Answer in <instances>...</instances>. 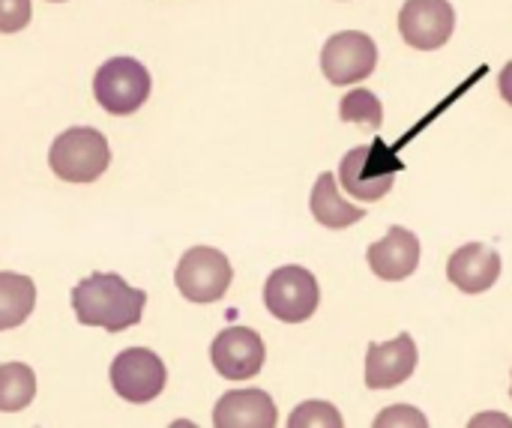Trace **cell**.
Instances as JSON below:
<instances>
[{
	"label": "cell",
	"mask_w": 512,
	"mask_h": 428,
	"mask_svg": "<svg viewBox=\"0 0 512 428\" xmlns=\"http://www.w3.org/2000/svg\"><path fill=\"white\" fill-rule=\"evenodd\" d=\"M147 294L126 285L117 273H93L72 288V309L78 324L102 327L108 333L129 330L144 315Z\"/></svg>",
	"instance_id": "obj_1"
},
{
	"label": "cell",
	"mask_w": 512,
	"mask_h": 428,
	"mask_svg": "<svg viewBox=\"0 0 512 428\" xmlns=\"http://www.w3.org/2000/svg\"><path fill=\"white\" fill-rule=\"evenodd\" d=\"M288 426L291 428H306V426H342V417L339 411L330 405V402H303L294 408V414L288 417Z\"/></svg>",
	"instance_id": "obj_19"
},
{
	"label": "cell",
	"mask_w": 512,
	"mask_h": 428,
	"mask_svg": "<svg viewBox=\"0 0 512 428\" xmlns=\"http://www.w3.org/2000/svg\"><path fill=\"white\" fill-rule=\"evenodd\" d=\"M276 423V402L264 390H231L213 408V426L219 428H273Z\"/></svg>",
	"instance_id": "obj_14"
},
{
	"label": "cell",
	"mask_w": 512,
	"mask_h": 428,
	"mask_svg": "<svg viewBox=\"0 0 512 428\" xmlns=\"http://www.w3.org/2000/svg\"><path fill=\"white\" fill-rule=\"evenodd\" d=\"M54 3H60V0H54Z\"/></svg>",
	"instance_id": "obj_23"
},
{
	"label": "cell",
	"mask_w": 512,
	"mask_h": 428,
	"mask_svg": "<svg viewBox=\"0 0 512 428\" xmlns=\"http://www.w3.org/2000/svg\"><path fill=\"white\" fill-rule=\"evenodd\" d=\"M339 117H342L345 123H354V126H360V129L375 132V129H381V123H384V108H381V99H378L372 90L357 87V90H351V93L339 102Z\"/></svg>",
	"instance_id": "obj_18"
},
{
	"label": "cell",
	"mask_w": 512,
	"mask_h": 428,
	"mask_svg": "<svg viewBox=\"0 0 512 428\" xmlns=\"http://www.w3.org/2000/svg\"><path fill=\"white\" fill-rule=\"evenodd\" d=\"M498 276H501V255L483 243L459 246L447 261V279L462 294H483L498 282Z\"/></svg>",
	"instance_id": "obj_13"
},
{
	"label": "cell",
	"mask_w": 512,
	"mask_h": 428,
	"mask_svg": "<svg viewBox=\"0 0 512 428\" xmlns=\"http://www.w3.org/2000/svg\"><path fill=\"white\" fill-rule=\"evenodd\" d=\"M36 396V375L24 363H6L0 366V411L15 414L24 411Z\"/></svg>",
	"instance_id": "obj_17"
},
{
	"label": "cell",
	"mask_w": 512,
	"mask_h": 428,
	"mask_svg": "<svg viewBox=\"0 0 512 428\" xmlns=\"http://www.w3.org/2000/svg\"><path fill=\"white\" fill-rule=\"evenodd\" d=\"M231 261L213 246H192L174 273L177 291L192 303H216L231 285Z\"/></svg>",
	"instance_id": "obj_6"
},
{
	"label": "cell",
	"mask_w": 512,
	"mask_h": 428,
	"mask_svg": "<svg viewBox=\"0 0 512 428\" xmlns=\"http://www.w3.org/2000/svg\"><path fill=\"white\" fill-rule=\"evenodd\" d=\"M417 369V342L411 333L396 336L384 345H369L366 351V387L369 390H393L405 384Z\"/></svg>",
	"instance_id": "obj_11"
},
{
	"label": "cell",
	"mask_w": 512,
	"mask_h": 428,
	"mask_svg": "<svg viewBox=\"0 0 512 428\" xmlns=\"http://www.w3.org/2000/svg\"><path fill=\"white\" fill-rule=\"evenodd\" d=\"M93 96L108 114H132L150 96V72L135 57H111L96 69Z\"/></svg>",
	"instance_id": "obj_4"
},
{
	"label": "cell",
	"mask_w": 512,
	"mask_h": 428,
	"mask_svg": "<svg viewBox=\"0 0 512 428\" xmlns=\"http://www.w3.org/2000/svg\"><path fill=\"white\" fill-rule=\"evenodd\" d=\"M399 159L384 147V141L360 144L354 150H348L339 162V183L351 198L360 201H381L393 183H396V171H399Z\"/></svg>",
	"instance_id": "obj_3"
},
{
	"label": "cell",
	"mask_w": 512,
	"mask_h": 428,
	"mask_svg": "<svg viewBox=\"0 0 512 428\" xmlns=\"http://www.w3.org/2000/svg\"><path fill=\"white\" fill-rule=\"evenodd\" d=\"M111 162L108 141L93 126H72L60 132L48 150L51 171L66 183H93L105 174Z\"/></svg>",
	"instance_id": "obj_2"
},
{
	"label": "cell",
	"mask_w": 512,
	"mask_h": 428,
	"mask_svg": "<svg viewBox=\"0 0 512 428\" xmlns=\"http://www.w3.org/2000/svg\"><path fill=\"white\" fill-rule=\"evenodd\" d=\"M30 0H0V33H18L30 24Z\"/></svg>",
	"instance_id": "obj_20"
},
{
	"label": "cell",
	"mask_w": 512,
	"mask_h": 428,
	"mask_svg": "<svg viewBox=\"0 0 512 428\" xmlns=\"http://www.w3.org/2000/svg\"><path fill=\"white\" fill-rule=\"evenodd\" d=\"M375 66H378V45L369 33L342 30L324 42L321 69H324V78L336 87L357 84V81L369 78L375 72Z\"/></svg>",
	"instance_id": "obj_7"
},
{
	"label": "cell",
	"mask_w": 512,
	"mask_h": 428,
	"mask_svg": "<svg viewBox=\"0 0 512 428\" xmlns=\"http://www.w3.org/2000/svg\"><path fill=\"white\" fill-rule=\"evenodd\" d=\"M309 207H312V216H315L324 228H333V231L348 228V225H354V222H360V219L366 216L363 207H354V204H348V201L339 195L336 177L327 174V171L315 180Z\"/></svg>",
	"instance_id": "obj_15"
},
{
	"label": "cell",
	"mask_w": 512,
	"mask_h": 428,
	"mask_svg": "<svg viewBox=\"0 0 512 428\" xmlns=\"http://www.w3.org/2000/svg\"><path fill=\"white\" fill-rule=\"evenodd\" d=\"M264 339L249 327H228L210 345V360L216 372L228 381H249L264 366Z\"/></svg>",
	"instance_id": "obj_10"
},
{
	"label": "cell",
	"mask_w": 512,
	"mask_h": 428,
	"mask_svg": "<svg viewBox=\"0 0 512 428\" xmlns=\"http://www.w3.org/2000/svg\"><path fill=\"white\" fill-rule=\"evenodd\" d=\"M456 30V9L450 0H405L399 12V33L417 51H438Z\"/></svg>",
	"instance_id": "obj_9"
},
{
	"label": "cell",
	"mask_w": 512,
	"mask_h": 428,
	"mask_svg": "<svg viewBox=\"0 0 512 428\" xmlns=\"http://www.w3.org/2000/svg\"><path fill=\"white\" fill-rule=\"evenodd\" d=\"M36 306V285L21 273H0V330L21 327Z\"/></svg>",
	"instance_id": "obj_16"
},
{
	"label": "cell",
	"mask_w": 512,
	"mask_h": 428,
	"mask_svg": "<svg viewBox=\"0 0 512 428\" xmlns=\"http://www.w3.org/2000/svg\"><path fill=\"white\" fill-rule=\"evenodd\" d=\"M396 423H408V426H426L429 420L417 411V408H408V405H396V408H387L378 420H375V426L384 428V426H396Z\"/></svg>",
	"instance_id": "obj_21"
},
{
	"label": "cell",
	"mask_w": 512,
	"mask_h": 428,
	"mask_svg": "<svg viewBox=\"0 0 512 428\" xmlns=\"http://www.w3.org/2000/svg\"><path fill=\"white\" fill-rule=\"evenodd\" d=\"M498 87H501V96H504V102H510L512 105V60L501 69V75H498Z\"/></svg>",
	"instance_id": "obj_22"
},
{
	"label": "cell",
	"mask_w": 512,
	"mask_h": 428,
	"mask_svg": "<svg viewBox=\"0 0 512 428\" xmlns=\"http://www.w3.org/2000/svg\"><path fill=\"white\" fill-rule=\"evenodd\" d=\"M510 396H512V390H510Z\"/></svg>",
	"instance_id": "obj_24"
},
{
	"label": "cell",
	"mask_w": 512,
	"mask_h": 428,
	"mask_svg": "<svg viewBox=\"0 0 512 428\" xmlns=\"http://www.w3.org/2000/svg\"><path fill=\"white\" fill-rule=\"evenodd\" d=\"M165 381H168V372L162 360L147 348H129L117 354L111 363V387L120 399L132 405L153 402L165 390Z\"/></svg>",
	"instance_id": "obj_8"
},
{
	"label": "cell",
	"mask_w": 512,
	"mask_h": 428,
	"mask_svg": "<svg viewBox=\"0 0 512 428\" xmlns=\"http://www.w3.org/2000/svg\"><path fill=\"white\" fill-rule=\"evenodd\" d=\"M321 303V288L318 279L297 264L279 267L270 273L264 285V306L270 309L273 318L285 324H303L315 315Z\"/></svg>",
	"instance_id": "obj_5"
},
{
	"label": "cell",
	"mask_w": 512,
	"mask_h": 428,
	"mask_svg": "<svg viewBox=\"0 0 512 428\" xmlns=\"http://www.w3.org/2000/svg\"><path fill=\"white\" fill-rule=\"evenodd\" d=\"M420 255H423V246H420L417 234L402 225H393L384 240L369 246L366 261L378 279L402 282V279L414 276V270L420 267Z\"/></svg>",
	"instance_id": "obj_12"
}]
</instances>
